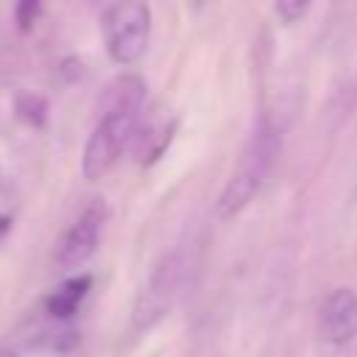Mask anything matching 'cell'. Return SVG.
<instances>
[{
	"label": "cell",
	"mask_w": 357,
	"mask_h": 357,
	"mask_svg": "<svg viewBox=\"0 0 357 357\" xmlns=\"http://www.w3.org/2000/svg\"><path fill=\"white\" fill-rule=\"evenodd\" d=\"M279 148H282V126H276L271 112H262L245 148H243V156H240L231 178L226 181V187L218 198V215L223 220L240 215L254 201V195L262 190V184L271 176Z\"/></svg>",
	"instance_id": "1"
},
{
	"label": "cell",
	"mask_w": 357,
	"mask_h": 357,
	"mask_svg": "<svg viewBox=\"0 0 357 357\" xmlns=\"http://www.w3.org/2000/svg\"><path fill=\"white\" fill-rule=\"evenodd\" d=\"M106 53L114 64H137L151 36V8L145 3H114L100 17Z\"/></svg>",
	"instance_id": "2"
},
{
	"label": "cell",
	"mask_w": 357,
	"mask_h": 357,
	"mask_svg": "<svg viewBox=\"0 0 357 357\" xmlns=\"http://www.w3.org/2000/svg\"><path fill=\"white\" fill-rule=\"evenodd\" d=\"M181 282H184V262L178 251L165 254L153 271L148 273L142 290L137 293L134 301V312H131V324L134 332H148L153 329L176 304L178 293H181Z\"/></svg>",
	"instance_id": "3"
},
{
	"label": "cell",
	"mask_w": 357,
	"mask_h": 357,
	"mask_svg": "<svg viewBox=\"0 0 357 357\" xmlns=\"http://www.w3.org/2000/svg\"><path fill=\"white\" fill-rule=\"evenodd\" d=\"M137 131V114H123V112H106L100 114V120L95 123L86 145H84V156H81V173L89 181L103 178L112 165L120 159L123 148L131 142Z\"/></svg>",
	"instance_id": "4"
},
{
	"label": "cell",
	"mask_w": 357,
	"mask_h": 357,
	"mask_svg": "<svg viewBox=\"0 0 357 357\" xmlns=\"http://www.w3.org/2000/svg\"><path fill=\"white\" fill-rule=\"evenodd\" d=\"M103 220H106V204H103V201L89 204V206L73 220V226L64 231V237H61L59 245H56V265H59L61 271L81 268V265L95 254L98 240H100Z\"/></svg>",
	"instance_id": "5"
},
{
	"label": "cell",
	"mask_w": 357,
	"mask_h": 357,
	"mask_svg": "<svg viewBox=\"0 0 357 357\" xmlns=\"http://www.w3.org/2000/svg\"><path fill=\"white\" fill-rule=\"evenodd\" d=\"M318 335L332 346H343L357 335V293L337 287L326 296L318 312Z\"/></svg>",
	"instance_id": "6"
},
{
	"label": "cell",
	"mask_w": 357,
	"mask_h": 357,
	"mask_svg": "<svg viewBox=\"0 0 357 357\" xmlns=\"http://www.w3.org/2000/svg\"><path fill=\"white\" fill-rule=\"evenodd\" d=\"M145 103V81L139 75H117L106 92H103V114L106 112H123V114H137L142 112Z\"/></svg>",
	"instance_id": "7"
},
{
	"label": "cell",
	"mask_w": 357,
	"mask_h": 357,
	"mask_svg": "<svg viewBox=\"0 0 357 357\" xmlns=\"http://www.w3.org/2000/svg\"><path fill=\"white\" fill-rule=\"evenodd\" d=\"M89 287H92V276H89V273H78V276L64 279V282L45 298V312H47L50 318H56V321L73 318V315L78 312L81 301L86 298Z\"/></svg>",
	"instance_id": "8"
},
{
	"label": "cell",
	"mask_w": 357,
	"mask_h": 357,
	"mask_svg": "<svg viewBox=\"0 0 357 357\" xmlns=\"http://www.w3.org/2000/svg\"><path fill=\"white\" fill-rule=\"evenodd\" d=\"M17 117L33 128H42L47 123V100L42 95H33V92H25L17 98Z\"/></svg>",
	"instance_id": "9"
},
{
	"label": "cell",
	"mask_w": 357,
	"mask_h": 357,
	"mask_svg": "<svg viewBox=\"0 0 357 357\" xmlns=\"http://www.w3.org/2000/svg\"><path fill=\"white\" fill-rule=\"evenodd\" d=\"M273 11H276V17H279L284 25H293V22H298V20L310 11V3H307V0H279V3L273 6Z\"/></svg>",
	"instance_id": "10"
},
{
	"label": "cell",
	"mask_w": 357,
	"mask_h": 357,
	"mask_svg": "<svg viewBox=\"0 0 357 357\" xmlns=\"http://www.w3.org/2000/svg\"><path fill=\"white\" fill-rule=\"evenodd\" d=\"M39 14H42V6H39V3H33V0L20 3V6H17V25H20V31H31V28L36 25Z\"/></svg>",
	"instance_id": "11"
},
{
	"label": "cell",
	"mask_w": 357,
	"mask_h": 357,
	"mask_svg": "<svg viewBox=\"0 0 357 357\" xmlns=\"http://www.w3.org/2000/svg\"><path fill=\"white\" fill-rule=\"evenodd\" d=\"M8 226H11V218H8V215H0V234H6Z\"/></svg>",
	"instance_id": "12"
},
{
	"label": "cell",
	"mask_w": 357,
	"mask_h": 357,
	"mask_svg": "<svg viewBox=\"0 0 357 357\" xmlns=\"http://www.w3.org/2000/svg\"><path fill=\"white\" fill-rule=\"evenodd\" d=\"M0 357H17L11 349H0Z\"/></svg>",
	"instance_id": "13"
},
{
	"label": "cell",
	"mask_w": 357,
	"mask_h": 357,
	"mask_svg": "<svg viewBox=\"0 0 357 357\" xmlns=\"http://www.w3.org/2000/svg\"><path fill=\"white\" fill-rule=\"evenodd\" d=\"M0 190H3V167H0Z\"/></svg>",
	"instance_id": "14"
}]
</instances>
